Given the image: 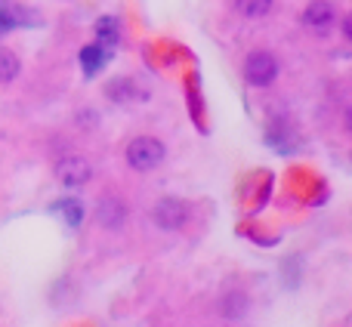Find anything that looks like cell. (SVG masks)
I'll list each match as a JSON object with an SVG mask.
<instances>
[{
	"label": "cell",
	"mask_w": 352,
	"mask_h": 327,
	"mask_svg": "<svg viewBox=\"0 0 352 327\" xmlns=\"http://www.w3.org/2000/svg\"><path fill=\"white\" fill-rule=\"evenodd\" d=\"M164 155H167L164 142L155 139V136H136V139L127 146V164L133 170H140V173L155 170L161 161H164Z\"/></svg>",
	"instance_id": "6da1fadb"
},
{
	"label": "cell",
	"mask_w": 352,
	"mask_h": 327,
	"mask_svg": "<svg viewBox=\"0 0 352 327\" xmlns=\"http://www.w3.org/2000/svg\"><path fill=\"white\" fill-rule=\"evenodd\" d=\"M244 78H248L250 87H269L275 78H278V62H275L272 53H250L248 62H244Z\"/></svg>",
	"instance_id": "7a4b0ae2"
},
{
	"label": "cell",
	"mask_w": 352,
	"mask_h": 327,
	"mask_svg": "<svg viewBox=\"0 0 352 327\" xmlns=\"http://www.w3.org/2000/svg\"><path fill=\"white\" fill-rule=\"evenodd\" d=\"M152 219H155V225H161V229L176 232L188 223V204L179 198H164L152 207Z\"/></svg>",
	"instance_id": "3957f363"
},
{
	"label": "cell",
	"mask_w": 352,
	"mask_h": 327,
	"mask_svg": "<svg viewBox=\"0 0 352 327\" xmlns=\"http://www.w3.org/2000/svg\"><path fill=\"white\" fill-rule=\"evenodd\" d=\"M93 176L90 164H87L84 158H78V155H68V158H62L59 164H56V179L62 182L65 188H80L87 185Z\"/></svg>",
	"instance_id": "277c9868"
},
{
	"label": "cell",
	"mask_w": 352,
	"mask_h": 327,
	"mask_svg": "<svg viewBox=\"0 0 352 327\" xmlns=\"http://www.w3.org/2000/svg\"><path fill=\"white\" fill-rule=\"evenodd\" d=\"M96 219L105 225V229H121L124 219H127V207H124L121 198L105 194V198L96 204Z\"/></svg>",
	"instance_id": "5b68a950"
},
{
	"label": "cell",
	"mask_w": 352,
	"mask_h": 327,
	"mask_svg": "<svg viewBox=\"0 0 352 327\" xmlns=\"http://www.w3.org/2000/svg\"><path fill=\"white\" fill-rule=\"evenodd\" d=\"M334 19H337L334 3H328V0H312L303 12V25L312 31H328L334 25Z\"/></svg>",
	"instance_id": "8992f818"
},
{
	"label": "cell",
	"mask_w": 352,
	"mask_h": 327,
	"mask_svg": "<svg viewBox=\"0 0 352 327\" xmlns=\"http://www.w3.org/2000/svg\"><path fill=\"white\" fill-rule=\"evenodd\" d=\"M105 62H109V49H102L99 43H90V47L80 49V65H84V71L90 74V78L105 65Z\"/></svg>",
	"instance_id": "52a82bcc"
},
{
	"label": "cell",
	"mask_w": 352,
	"mask_h": 327,
	"mask_svg": "<svg viewBox=\"0 0 352 327\" xmlns=\"http://www.w3.org/2000/svg\"><path fill=\"white\" fill-rule=\"evenodd\" d=\"M118 37H121V31H118V19L115 16H105L96 22V43L102 49H111L118 43Z\"/></svg>",
	"instance_id": "ba28073f"
},
{
	"label": "cell",
	"mask_w": 352,
	"mask_h": 327,
	"mask_svg": "<svg viewBox=\"0 0 352 327\" xmlns=\"http://www.w3.org/2000/svg\"><path fill=\"white\" fill-rule=\"evenodd\" d=\"M19 56L12 53V49H6V47H0V84H10L12 78L19 74Z\"/></svg>",
	"instance_id": "9c48e42d"
},
{
	"label": "cell",
	"mask_w": 352,
	"mask_h": 327,
	"mask_svg": "<svg viewBox=\"0 0 352 327\" xmlns=\"http://www.w3.org/2000/svg\"><path fill=\"white\" fill-rule=\"evenodd\" d=\"M272 10V0H238V12L244 19H263Z\"/></svg>",
	"instance_id": "30bf717a"
},
{
	"label": "cell",
	"mask_w": 352,
	"mask_h": 327,
	"mask_svg": "<svg viewBox=\"0 0 352 327\" xmlns=\"http://www.w3.org/2000/svg\"><path fill=\"white\" fill-rule=\"evenodd\" d=\"M53 210L62 213V216L68 219V225H78L80 219H84V207H80L78 201H72V198H68V201H56Z\"/></svg>",
	"instance_id": "8fae6325"
},
{
	"label": "cell",
	"mask_w": 352,
	"mask_h": 327,
	"mask_svg": "<svg viewBox=\"0 0 352 327\" xmlns=\"http://www.w3.org/2000/svg\"><path fill=\"white\" fill-rule=\"evenodd\" d=\"M241 312H248V297H244V293H229V297L223 300V315L238 318Z\"/></svg>",
	"instance_id": "7c38bea8"
},
{
	"label": "cell",
	"mask_w": 352,
	"mask_h": 327,
	"mask_svg": "<svg viewBox=\"0 0 352 327\" xmlns=\"http://www.w3.org/2000/svg\"><path fill=\"white\" fill-rule=\"evenodd\" d=\"M109 96L115 99V102H124V99L133 96V84H130V80H115V84L109 87Z\"/></svg>",
	"instance_id": "4fadbf2b"
},
{
	"label": "cell",
	"mask_w": 352,
	"mask_h": 327,
	"mask_svg": "<svg viewBox=\"0 0 352 327\" xmlns=\"http://www.w3.org/2000/svg\"><path fill=\"white\" fill-rule=\"evenodd\" d=\"M19 22H22V19H19V12H16V10H10V6H0V34L12 31Z\"/></svg>",
	"instance_id": "5bb4252c"
}]
</instances>
